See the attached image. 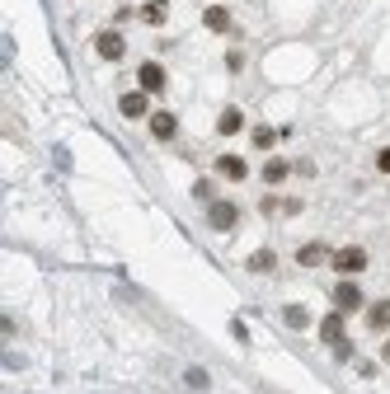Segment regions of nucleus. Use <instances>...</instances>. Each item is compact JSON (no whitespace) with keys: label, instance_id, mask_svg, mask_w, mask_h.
Returning a JSON list of instances; mask_svg holds the SVG:
<instances>
[{"label":"nucleus","instance_id":"1","mask_svg":"<svg viewBox=\"0 0 390 394\" xmlns=\"http://www.w3.org/2000/svg\"><path fill=\"white\" fill-rule=\"evenodd\" d=\"M235 221H240V206L235 202H212L207 206V225H212V230H231Z\"/></svg>","mask_w":390,"mask_h":394},{"label":"nucleus","instance_id":"2","mask_svg":"<svg viewBox=\"0 0 390 394\" xmlns=\"http://www.w3.org/2000/svg\"><path fill=\"white\" fill-rule=\"evenodd\" d=\"M94 52H99V57H104V62H123V52H127V43H123V33H99V38H94Z\"/></svg>","mask_w":390,"mask_h":394},{"label":"nucleus","instance_id":"3","mask_svg":"<svg viewBox=\"0 0 390 394\" xmlns=\"http://www.w3.org/2000/svg\"><path fill=\"white\" fill-rule=\"evenodd\" d=\"M329 263H334L339 272H362V268H367V249H358V244H348V249H339L334 258H329Z\"/></svg>","mask_w":390,"mask_h":394},{"label":"nucleus","instance_id":"4","mask_svg":"<svg viewBox=\"0 0 390 394\" xmlns=\"http://www.w3.org/2000/svg\"><path fill=\"white\" fill-rule=\"evenodd\" d=\"M137 80H141V90H146V94H160V90H165V66H160V62H146L137 71Z\"/></svg>","mask_w":390,"mask_h":394},{"label":"nucleus","instance_id":"5","mask_svg":"<svg viewBox=\"0 0 390 394\" xmlns=\"http://www.w3.org/2000/svg\"><path fill=\"white\" fill-rule=\"evenodd\" d=\"M334 310H344V315L348 310H362V291L353 282H339L334 286Z\"/></svg>","mask_w":390,"mask_h":394},{"label":"nucleus","instance_id":"6","mask_svg":"<svg viewBox=\"0 0 390 394\" xmlns=\"http://www.w3.org/2000/svg\"><path fill=\"white\" fill-rule=\"evenodd\" d=\"M320 338H325L329 347H334V343H344V310H334V315H325V319H320Z\"/></svg>","mask_w":390,"mask_h":394},{"label":"nucleus","instance_id":"7","mask_svg":"<svg viewBox=\"0 0 390 394\" xmlns=\"http://www.w3.org/2000/svg\"><path fill=\"white\" fill-rule=\"evenodd\" d=\"M174 132H179V118H174V113H151V136H156V141H170Z\"/></svg>","mask_w":390,"mask_h":394},{"label":"nucleus","instance_id":"8","mask_svg":"<svg viewBox=\"0 0 390 394\" xmlns=\"http://www.w3.org/2000/svg\"><path fill=\"white\" fill-rule=\"evenodd\" d=\"M329 258H334V253H329L325 244H301V249H297L301 268H320V263H329Z\"/></svg>","mask_w":390,"mask_h":394},{"label":"nucleus","instance_id":"9","mask_svg":"<svg viewBox=\"0 0 390 394\" xmlns=\"http://www.w3.org/2000/svg\"><path fill=\"white\" fill-rule=\"evenodd\" d=\"M367 324H372L376 333L390 329V300H376V305H367Z\"/></svg>","mask_w":390,"mask_h":394},{"label":"nucleus","instance_id":"10","mask_svg":"<svg viewBox=\"0 0 390 394\" xmlns=\"http://www.w3.org/2000/svg\"><path fill=\"white\" fill-rule=\"evenodd\" d=\"M217 174H221V178H235V183H240V178H245L250 169H245V160H240V155H221V160H217Z\"/></svg>","mask_w":390,"mask_h":394},{"label":"nucleus","instance_id":"11","mask_svg":"<svg viewBox=\"0 0 390 394\" xmlns=\"http://www.w3.org/2000/svg\"><path fill=\"white\" fill-rule=\"evenodd\" d=\"M118 108H123V118H141V113H146V90L123 94V99H118Z\"/></svg>","mask_w":390,"mask_h":394},{"label":"nucleus","instance_id":"12","mask_svg":"<svg viewBox=\"0 0 390 394\" xmlns=\"http://www.w3.org/2000/svg\"><path fill=\"white\" fill-rule=\"evenodd\" d=\"M203 24H207L212 33H231V10H221V5H212V10L203 15Z\"/></svg>","mask_w":390,"mask_h":394},{"label":"nucleus","instance_id":"13","mask_svg":"<svg viewBox=\"0 0 390 394\" xmlns=\"http://www.w3.org/2000/svg\"><path fill=\"white\" fill-rule=\"evenodd\" d=\"M240 127H245V113H240V108H226V113L217 118V132H221V136H235Z\"/></svg>","mask_w":390,"mask_h":394},{"label":"nucleus","instance_id":"14","mask_svg":"<svg viewBox=\"0 0 390 394\" xmlns=\"http://www.w3.org/2000/svg\"><path fill=\"white\" fill-rule=\"evenodd\" d=\"M282 319H287V329H311V310L306 305H287Z\"/></svg>","mask_w":390,"mask_h":394},{"label":"nucleus","instance_id":"15","mask_svg":"<svg viewBox=\"0 0 390 394\" xmlns=\"http://www.w3.org/2000/svg\"><path fill=\"white\" fill-rule=\"evenodd\" d=\"M287 174H292V164H287V160H268V164H264V183H282Z\"/></svg>","mask_w":390,"mask_h":394},{"label":"nucleus","instance_id":"16","mask_svg":"<svg viewBox=\"0 0 390 394\" xmlns=\"http://www.w3.org/2000/svg\"><path fill=\"white\" fill-rule=\"evenodd\" d=\"M165 15H170V5H165V0H151V5L141 10V19H146V24H165Z\"/></svg>","mask_w":390,"mask_h":394},{"label":"nucleus","instance_id":"17","mask_svg":"<svg viewBox=\"0 0 390 394\" xmlns=\"http://www.w3.org/2000/svg\"><path fill=\"white\" fill-rule=\"evenodd\" d=\"M273 263H278V258H273V249H259V253L250 258V272H268Z\"/></svg>","mask_w":390,"mask_h":394},{"label":"nucleus","instance_id":"18","mask_svg":"<svg viewBox=\"0 0 390 394\" xmlns=\"http://www.w3.org/2000/svg\"><path fill=\"white\" fill-rule=\"evenodd\" d=\"M184 380H188V385H193V390H207V385H212L203 366H188V371H184Z\"/></svg>","mask_w":390,"mask_h":394},{"label":"nucleus","instance_id":"19","mask_svg":"<svg viewBox=\"0 0 390 394\" xmlns=\"http://www.w3.org/2000/svg\"><path fill=\"white\" fill-rule=\"evenodd\" d=\"M273 141H278V132H273V127H254V146H259V150H268Z\"/></svg>","mask_w":390,"mask_h":394},{"label":"nucleus","instance_id":"20","mask_svg":"<svg viewBox=\"0 0 390 394\" xmlns=\"http://www.w3.org/2000/svg\"><path fill=\"white\" fill-rule=\"evenodd\" d=\"M193 197H203V202H212V183H207V178H198V183H193Z\"/></svg>","mask_w":390,"mask_h":394},{"label":"nucleus","instance_id":"21","mask_svg":"<svg viewBox=\"0 0 390 394\" xmlns=\"http://www.w3.org/2000/svg\"><path fill=\"white\" fill-rule=\"evenodd\" d=\"M334 357H339V362H348V357H353V343H348V338H344V343H334Z\"/></svg>","mask_w":390,"mask_h":394},{"label":"nucleus","instance_id":"22","mask_svg":"<svg viewBox=\"0 0 390 394\" xmlns=\"http://www.w3.org/2000/svg\"><path fill=\"white\" fill-rule=\"evenodd\" d=\"M376 164H381V174H390V146L381 150V155H376Z\"/></svg>","mask_w":390,"mask_h":394},{"label":"nucleus","instance_id":"23","mask_svg":"<svg viewBox=\"0 0 390 394\" xmlns=\"http://www.w3.org/2000/svg\"><path fill=\"white\" fill-rule=\"evenodd\" d=\"M381 362H386V366H390V343H386V347H381Z\"/></svg>","mask_w":390,"mask_h":394}]
</instances>
